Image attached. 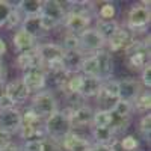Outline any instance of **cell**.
I'll use <instances>...</instances> for the list:
<instances>
[{
    "label": "cell",
    "mask_w": 151,
    "mask_h": 151,
    "mask_svg": "<svg viewBox=\"0 0 151 151\" xmlns=\"http://www.w3.org/2000/svg\"><path fill=\"white\" fill-rule=\"evenodd\" d=\"M5 53H6V42H5V40L0 38V56H3Z\"/></svg>",
    "instance_id": "obj_42"
},
{
    "label": "cell",
    "mask_w": 151,
    "mask_h": 151,
    "mask_svg": "<svg viewBox=\"0 0 151 151\" xmlns=\"http://www.w3.org/2000/svg\"><path fill=\"white\" fill-rule=\"evenodd\" d=\"M127 62L132 70L134 71H142L144 67L150 64V48H142L130 56H127Z\"/></svg>",
    "instance_id": "obj_20"
},
{
    "label": "cell",
    "mask_w": 151,
    "mask_h": 151,
    "mask_svg": "<svg viewBox=\"0 0 151 151\" xmlns=\"http://www.w3.org/2000/svg\"><path fill=\"white\" fill-rule=\"evenodd\" d=\"M150 107H151V94L150 91L145 89L133 101V110H137L141 113H150Z\"/></svg>",
    "instance_id": "obj_28"
},
{
    "label": "cell",
    "mask_w": 151,
    "mask_h": 151,
    "mask_svg": "<svg viewBox=\"0 0 151 151\" xmlns=\"http://www.w3.org/2000/svg\"><path fill=\"white\" fill-rule=\"evenodd\" d=\"M12 8H14V6H12L9 2H6V0H0V27L6 24Z\"/></svg>",
    "instance_id": "obj_36"
},
{
    "label": "cell",
    "mask_w": 151,
    "mask_h": 151,
    "mask_svg": "<svg viewBox=\"0 0 151 151\" xmlns=\"http://www.w3.org/2000/svg\"><path fill=\"white\" fill-rule=\"evenodd\" d=\"M116 6L112 2H104L98 9V20H115Z\"/></svg>",
    "instance_id": "obj_30"
},
{
    "label": "cell",
    "mask_w": 151,
    "mask_h": 151,
    "mask_svg": "<svg viewBox=\"0 0 151 151\" xmlns=\"http://www.w3.org/2000/svg\"><path fill=\"white\" fill-rule=\"evenodd\" d=\"M141 82L150 91V86H151V65L150 64L147 67H144V70L141 71Z\"/></svg>",
    "instance_id": "obj_37"
},
{
    "label": "cell",
    "mask_w": 151,
    "mask_h": 151,
    "mask_svg": "<svg viewBox=\"0 0 151 151\" xmlns=\"http://www.w3.org/2000/svg\"><path fill=\"white\" fill-rule=\"evenodd\" d=\"M15 65L23 70V71H27L30 68H40L42 67L41 64V59L38 56L36 50H30V52H24V53H18L17 59H15Z\"/></svg>",
    "instance_id": "obj_19"
},
{
    "label": "cell",
    "mask_w": 151,
    "mask_h": 151,
    "mask_svg": "<svg viewBox=\"0 0 151 151\" xmlns=\"http://www.w3.org/2000/svg\"><path fill=\"white\" fill-rule=\"evenodd\" d=\"M20 29L24 30L26 33H29L30 36H33L36 40V38L44 32L42 26H41V15H32V17L23 18V23H21Z\"/></svg>",
    "instance_id": "obj_21"
},
{
    "label": "cell",
    "mask_w": 151,
    "mask_h": 151,
    "mask_svg": "<svg viewBox=\"0 0 151 151\" xmlns=\"http://www.w3.org/2000/svg\"><path fill=\"white\" fill-rule=\"evenodd\" d=\"M150 2H144L142 5H134L130 8L129 14H127V23H125V27L130 32H139L144 30L148 24H150Z\"/></svg>",
    "instance_id": "obj_3"
},
{
    "label": "cell",
    "mask_w": 151,
    "mask_h": 151,
    "mask_svg": "<svg viewBox=\"0 0 151 151\" xmlns=\"http://www.w3.org/2000/svg\"><path fill=\"white\" fill-rule=\"evenodd\" d=\"M67 110H68V116H70L73 129H76V127H86V125L92 124L94 110L88 104H80V106H76L73 109L68 107Z\"/></svg>",
    "instance_id": "obj_9"
},
{
    "label": "cell",
    "mask_w": 151,
    "mask_h": 151,
    "mask_svg": "<svg viewBox=\"0 0 151 151\" xmlns=\"http://www.w3.org/2000/svg\"><path fill=\"white\" fill-rule=\"evenodd\" d=\"M110 122H112V116H110V110H103L98 109L94 112L92 116V127H98V129H110Z\"/></svg>",
    "instance_id": "obj_27"
},
{
    "label": "cell",
    "mask_w": 151,
    "mask_h": 151,
    "mask_svg": "<svg viewBox=\"0 0 151 151\" xmlns=\"http://www.w3.org/2000/svg\"><path fill=\"white\" fill-rule=\"evenodd\" d=\"M80 71H82V76H86V77L100 79V70H98V64H97V59L94 58V55L85 56L82 65H80Z\"/></svg>",
    "instance_id": "obj_23"
},
{
    "label": "cell",
    "mask_w": 151,
    "mask_h": 151,
    "mask_svg": "<svg viewBox=\"0 0 151 151\" xmlns=\"http://www.w3.org/2000/svg\"><path fill=\"white\" fill-rule=\"evenodd\" d=\"M12 44H14L18 53H24V52H30V50H33L36 47V40L24 30L18 29L14 33V36H12Z\"/></svg>",
    "instance_id": "obj_18"
},
{
    "label": "cell",
    "mask_w": 151,
    "mask_h": 151,
    "mask_svg": "<svg viewBox=\"0 0 151 151\" xmlns=\"http://www.w3.org/2000/svg\"><path fill=\"white\" fill-rule=\"evenodd\" d=\"M119 147L122 151H136L139 148V139L133 134H127V136H122L119 139Z\"/></svg>",
    "instance_id": "obj_31"
},
{
    "label": "cell",
    "mask_w": 151,
    "mask_h": 151,
    "mask_svg": "<svg viewBox=\"0 0 151 151\" xmlns=\"http://www.w3.org/2000/svg\"><path fill=\"white\" fill-rule=\"evenodd\" d=\"M21 127V112L15 107L8 110H0V130L9 134L18 133Z\"/></svg>",
    "instance_id": "obj_10"
},
{
    "label": "cell",
    "mask_w": 151,
    "mask_h": 151,
    "mask_svg": "<svg viewBox=\"0 0 151 151\" xmlns=\"http://www.w3.org/2000/svg\"><path fill=\"white\" fill-rule=\"evenodd\" d=\"M2 151H23L21 150V147L20 145H17V144H14V142H11L9 145H6Z\"/></svg>",
    "instance_id": "obj_41"
},
{
    "label": "cell",
    "mask_w": 151,
    "mask_h": 151,
    "mask_svg": "<svg viewBox=\"0 0 151 151\" xmlns=\"http://www.w3.org/2000/svg\"><path fill=\"white\" fill-rule=\"evenodd\" d=\"M101 82L100 79L95 77H86L83 76V82H82V89H80V97L82 98H91L97 97L100 88H101Z\"/></svg>",
    "instance_id": "obj_22"
},
{
    "label": "cell",
    "mask_w": 151,
    "mask_h": 151,
    "mask_svg": "<svg viewBox=\"0 0 151 151\" xmlns=\"http://www.w3.org/2000/svg\"><path fill=\"white\" fill-rule=\"evenodd\" d=\"M21 23H23V18H21V12L18 11V8H12L11 11V14L8 17V21H6V26L11 27V29H14V27H21Z\"/></svg>",
    "instance_id": "obj_35"
},
{
    "label": "cell",
    "mask_w": 151,
    "mask_h": 151,
    "mask_svg": "<svg viewBox=\"0 0 151 151\" xmlns=\"http://www.w3.org/2000/svg\"><path fill=\"white\" fill-rule=\"evenodd\" d=\"M3 94H6L12 101H14V104H23L30 95L21 79H14L9 83H6Z\"/></svg>",
    "instance_id": "obj_14"
},
{
    "label": "cell",
    "mask_w": 151,
    "mask_h": 151,
    "mask_svg": "<svg viewBox=\"0 0 151 151\" xmlns=\"http://www.w3.org/2000/svg\"><path fill=\"white\" fill-rule=\"evenodd\" d=\"M30 109L44 121L50 115H53L55 112H58V100L55 98V95L52 92L41 91L33 95Z\"/></svg>",
    "instance_id": "obj_2"
},
{
    "label": "cell",
    "mask_w": 151,
    "mask_h": 151,
    "mask_svg": "<svg viewBox=\"0 0 151 151\" xmlns=\"http://www.w3.org/2000/svg\"><path fill=\"white\" fill-rule=\"evenodd\" d=\"M98 104H101L103 110H110L118 101V80L107 79L101 82V88L97 94Z\"/></svg>",
    "instance_id": "obj_5"
},
{
    "label": "cell",
    "mask_w": 151,
    "mask_h": 151,
    "mask_svg": "<svg viewBox=\"0 0 151 151\" xmlns=\"http://www.w3.org/2000/svg\"><path fill=\"white\" fill-rule=\"evenodd\" d=\"M68 12V6H65V2H58V0H45L42 2L41 14L45 18H50L56 24H62L65 20V15Z\"/></svg>",
    "instance_id": "obj_8"
},
{
    "label": "cell",
    "mask_w": 151,
    "mask_h": 151,
    "mask_svg": "<svg viewBox=\"0 0 151 151\" xmlns=\"http://www.w3.org/2000/svg\"><path fill=\"white\" fill-rule=\"evenodd\" d=\"M142 92L141 83L134 79H121L118 80V100L132 103L136 100V97Z\"/></svg>",
    "instance_id": "obj_11"
},
{
    "label": "cell",
    "mask_w": 151,
    "mask_h": 151,
    "mask_svg": "<svg viewBox=\"0 0 151 151\" xmlns=\"http://www.w3.org/2000/svg\"><path fill=\"white\" fill-rule=\"evenodd\" d=\"M118 27H119V24L115 20H97V27L95 29L107 41Z\"/></svg>",
    "instance_id": "obj_26"
},
{
    "label": "cell",
    "mask_w": 151,
    "mask_h": 151,
    "mask_svg": "<svg viewBox=\"0 0 151 151\" xmlns=\"http://www.w3.org/2000/svg\"><path fill=\"white\" fill-rule=\"evenodd\" d=\"M3 80H5V65L0 60V83H3Z\"/></svg>",
    "instance_id": "obj_43"
},
{
    "label": "cell",
    "mask_w": 151,
    "mask_h": 151,
    "mask_svg": "<svg viewBox=\"0 0 151 151\" xmlns=\"http://www.w3.org/2000/svg\"><path fill=\"white\" fill-rule=\"evenodd\" d=\"M17 8L26 17L40 15L41 14V8H42V2H40V0H21V2H18Z\"/></svg>",
    "instance_id": "obj_24"
},
{
    "label": "cell",
    "mask_w": 151,
    "mask_h": 151,
    "mask_svg": "<svg viewBox=\"0 0 151 151\" xmlns=\"http://www.w3.org/2000/svg\"><path fill=\"white\" fill-rule=\"evenodd\" d=\"M94 58L97 59L98 70H100V80H107L112 79V73H113V59L112 55L107 50H98V52L92 53Z\"/></svg>",
    "instance_id": "obj_15"
},
{
    "label": "cell",
    "mask_w": 151,
    "mask_h": 151,
    "mask_svg": "<svg viewBox=\"0 0 151 151\" xmlns=\"http://www.w3.org/2000/svg\"><path fill=\"white\" fill-rule=\"evenodd\" d=\"M60 47L64 48V52H76V50H80L79 47V38L77 35H73V33H68L64 41H62Z\"/></svg>",
    "instance_id": "obj_34"
},
{
    "label": "cell",
    "mask_w": 151,
    "mask_h": 151,
    "mask_svg": "<svg viewBox=\"0 0 151 151\" xmlns=\"http://www.w3.org/2000/svg\"><path fill=\"white\" fill-rule=\"evenodd\" d=\"M85 59V53H82L80 50L76 52H65L64 58H62V65L67 74H76L80 71V65Z\"/></svg>",
    "instance_id": "obj_17"
},
{
    "label": "cell",
    "mask_w": 151,
    "mask_h": 151,
    "mask_svg": "<svg viewBox=\"0 0 151 151\" xmlns=\"http://www.w3.org/2000/svg\"><path fill=\"white\" fill-rule=\"evenodd\" d=\"M92 137L95 139V144H107V145H116V141H113V132L107 127V129H98V127H92Z\"/></svg>",
    "instance_id": "obj_25"
},
{
    "label": "cell",
    "mask_w": 151,
    "mask_h": 151,
    "mask_svg": "<svg viewBox=\"0 0 151 151\" xmlns=\"http://www.w3.org/2000/svg\"><path fill=\"white\" fill-rule=\"evenodd\" d=\"M24 86L27 88L29 94L30 92H41L45 85H47V74H45V70L42 67L40 68H30L27 71H23V77H21Z\"/></svg>",
    "instance_id": "obj_6"
},
{
    "label": "cell",
    "mask_w": 151,
    "mask_h": 151,
    "mask_svg": "<svg viewBox=\"0 0 151 151\" xmlns=\"http://www.w3.org/2000/svg\"><path fill=\"white\" fill-rule=\"evenodd\" d=\"M47 139H33V141H26L21 147L23 151H47Z\"/></svg>",
    "instance_id": "obj_32"
},
{
    "label": "cell",
    "mask_w": 151,
    "mask_h": 151,
    "mask_svg": "<svg viewBox=\"0 0 151 151\" xmlns=\"http://www.w3.org/2000/svg\"><path fill=\"white\" fill-rule=\"evenodd\" d=\"M38 56L41 59L42 68L48 64H53V62H59L64 58V48L60 47V44L56 42H44V44H36L35 47Z\"/></svg>",
    "instance_id": "obj_7"
},
{
    "label": "cell",
    "mask_w": 151,
    "mask_h": 151,
    "mask_svg": "<svg viewBox=\"0 0 151 151\" xmlns=\"http://www.w3.org/2000/svg\"><path fill=\"white\" fill-rule=\"evenodd\" d=\"M11 142H12L11 134L6 133V132H3V130H0V151H2L6 145H9Z\"/></svg>",
    "instance_id": "obj_40"
},
{
    "label": "cell",
    "mask_w": 151,
    "mask_h": 151,
    "mask_svg": "<svg viewBox=\"0 0 151 151\" xmlns=\"http://www.w3.org/2000/svg\"><path fill=\"white\" fill-rule=\"evenodd\" d=\"M60 142H62V148L65 151H88L91 147L88 139H85L83 136L77 134L76 132H70L68 134H65L60 139Z\"/></svg>",
    "instance_id": "obj_16"
},
{
    "label": "cell",
    "mask_w": 151,
    "mask_h": 151,
    "mask_svg": "<svg viewBox=\"0 0 151 151\" xmlns=\"http://www.w3.org/2000/svg\"><path fill=\"white\" fill-rule=\"evenodd\" d=\"M79 47L82 53H95L98 50H103L106 45V40L97 32L95 27H88L79 36Z\"/></svg>",
    "instance_id": "obj_4"
},
{
    "label": "cell",
    "mask_w": 151,
    "mask_h": 151,
    "mask_svg": "<svg viewBox=\"0 0 151 151\" xmlns=\"http://www.w3.org/2000/svg\"><path fill=\"white\" fill-rule=\"evenodd\" d=\"M133 40H134L133 32H130L127 27L119 26L115 32H113V35L106 41V44L109 45V48L112 52H121V50H125V47H127Z\"/></svg>",
    "instance_id": "obj_13"
},
{
    "label": "cell",
    "mask_w": 151,
    "mask_h": 151,
    "mask_svg": "<svg viewBox=\"0 0 151 151\" xmlns=\"http://www.w3.org/2000/svg\"><path fill=\"white\" fill-rule=\"evenodd\" d=\"M139 133L142 134V137L150 142V134H151V115L150 113H144V116L139 121Z\"/></svg>",
    "instance_id": "obj_33"
},
{
    "label": "cell",
    "mask_w": 151,
    "mask_h": 151,
    "mask_svg": "<svg viewBox=\"0 0 151 151\" xmlns=\"http://www.w3.org/2000/svg\"><path fill=\"white\" fill-rule=\"evenodd\" d=\"M110 112L116 116H122V118H132V112H133V104L118 100V101L113 104V107L110 109Z\"/></svg>",
    "instance_id": "obj_29"
},
{
    "label": "cell",
    "mask_w": 151,
    "mask_h": 151,
    "mask_svg": "<svg viewBox=\"0 0 151 151\" xmlns=\"http://www.w3.org/2000/svg\"><path fill=\"white\" fill-rule=\"evenodd\" d=\"M88 151H116L115 145H107V144H94L89 147Z\"/></svg>",
    "instance_id": "obj_39"
},
{
    "label": "cell",
    "mask_w": 151,
    "mask_h": 151,
    "mask_svg": "<svg viewBox=\"0 0 151 151\" xmlns=\"http://www.w3.org/2000/svg\"><path fill=\"white\" fill-rule=\"evenodd\" d=\"M44 132L53 141H60L65 134L73 132V125L68 116V110H58L44 119Z\"/></svg>",
    "instance_id": "obj_1"
},
{
    "label": "cell",
    "mask_w": 151,
    "mask_h": 151,
    "mask_svg": "<svg viewBox=\"0 0 151 151\" xmlns=\"http://www.w3.org/2000/svg\"><path fill=\"white\" fill-rule=\"evenodd\" d=\"M92 21V17L89 15H83V14H73V12H68L65 15V20H64V26L68 29V33H73V35H80L82 32H85L89 24Z\"/></svg>",
    "instance_id": "obj_12"
},
{
    "label": "cell",
    "mask_w": 151,
    "mask_h": 151,
    "mask_svg": "<svg viewBox=\"0 0 151 151\" xmlns=\"http://www.w3.org/2000/svg\"><path fill=\"white\" fill-rule=\"evenodd\" d=\"M14 106H15L14 101H12L6 94L0 95V110H8V109H12Z\"/></svg>",
    "instance_id": "obj_38"
}]
</instances>
